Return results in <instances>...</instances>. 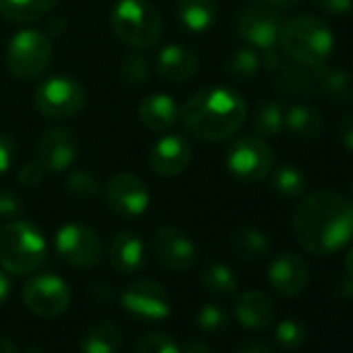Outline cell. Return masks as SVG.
Segmentation results:
<instances>
[{"mask_svg":"<svg viewBox=\"0 0 353 353\" xmlns=\"http://www.w3.org/2000/svg\"><path fill=\"white\" fill-rule=\"evenodd\" d=\"M293 235L314 256L343 250L353 241V204L334 192L305 196L293 212Z\"/></svg>","mask_w":353,"mask_h":353,"instance_id":"6da1fadb","label":"cell"},{"mask_svg":"<svg viewBox=\"0 0 353 353\" xmlns=\"http://www.w3.org/2000/svg\"><path fill=\"white\" fill-rule=\"evenodd\" d=\"M248 119L243 96L227 85H208L196 92L181 108L185 129L204 141H225L233 137Z\"/></svg>","mask_w":353,"mask_h":353,"instance_id":"7a4b0ae2","label":"cell"},{"mask_svg":"<svg viewBox=\"0 0 353 353\" xmlns=\"http://www.w3.org/2000/svg\"><path fill=\"white\" fill-rule=\"evenodd\" d=\"M279 44L293 63L316 71L328 63L334 48V36L320 17L299 15L283 23Z\"/></svg>","mask_w":353,"mask_h":353,"instance_id":"3957f363","label":"cell"},{"mask_svg":"<svg viewBox=\"0 0 353 353\" xmlns=\"http://www.w3.org/2000/svg\"><path fill=\"white\" fill-rule=\"evenodd\" d=\"M46 239L30 221H11L0 229V266L9 274H32L46 258Z\"/></svg>","mask_w":353,"mask_h":353,"instance_id":"277c9868","label":"cell"},{"mask_svg":"<svg viewBox=\"0 0 353 353\" xmlns=\"http://www.w3.org/2000/svg\"><path fill=\"white\" fill-rule=\"evenodd\" d=\"M110 23L117 38L135 50L154 46L162 36L160 13L148 0H119L112 7Z\"/></svg>","mask_w":353,"mask_h":353,"instance_id":"5b68a950","label":"cell"},{"mask_svg":"<svg viewBox=\"0 0 353 353\" xmlns=\"http://www.w3.org/2000/svg\"><path fill=\"white\" fill-rule=\"evenodd\" d=\"M7 69L21 81H32L46 73L52 63V40L38 30H23L13 36L5 54Z\"/></svg>","mask_w":353,"mask_h":353,"instance_id":"8992f818","label":"cell"},{"mask_svg":"<svg viewBox=\"0 0 353 353\" xmlns=\"http://www.w3.org/2000/svg\"><path fill=\"white\" fill-rule=\"evenodd\" d=\"M85 98L83 85L69 75H52L34 92V104L38 112L52 121L77 117L85 106Z\"/></svg>","mask_w":353,"mask_h":353,"instance_id":"52a82bcc","label":"cell"},{"mask_svg":"<svg viewBox=\"0 0 353 353\" xmlns=\"http://www.w3.org/2000/svg\"><path fill=\"white\" fill-rule=\"evenodd\" d=\"M274 154L270 145L258 135H243L235 139L227 152V168L241 183H256L270 174Z\"/></svg>","mask_w":353,"mask_h":353,"instance_id":"ba28073f","label":"cell"},{"mask_svg":"<svg viewBox=\"0 0 353 353\" xmlns=\"http://www.w3.org/2000/svg\"><path fill=\"white\" fill-rule=\"evenodd\" d=\"M57 254L73 268H92L102 258V241L98 233L81 223H67L54 237Z\"/></svg>","mask_w":353,"mask_h":353,"instance_id":"9c48e42d","label":"cell"},{"mask_svg":"<svg viewBox=\"0 0 353 353\" xmlns=\"http://www.w3.org/2000/svg\"><path fill=\"white\" fill-rule=\"evenodd\" d=\"M237 36L256 50H272L279 44L283 30L281 11L270 9L264 3H254L245 7L237 19Z\"/></svg>","mask_w":353,"mask_h":353,"instance_id":"30bf717a","label":"cell"},{"mask_svg":"<svg viewBox=\"0 0 353 353\" xmlns=\"http://www.w3.org/2000/svg\"><path fill=\"white\" fill-rule=\"evenodd\" d=\"M23 301L40 318H57L71 303V289L59 274H38L23 285Z\"/></svg>","mask_w":353,"mask_h":353,"instance_id":"8fae6325","label":"cell"},{"mask_svg":"<svg viewBox=\"0 0 353 353\" xmlns=\"http://www.w3.org/2000/svg\"><path fill=\"white\" fill-rule=\"evenodd\" d=\"M104 200L106 206L121 219H137L141 216L150 206V190L131 172H119L110 176L104 185Z\"/></svg>","mask_w":353,"mask_h":353,"instance_id":"7c38bea8","label":"cell"},{"mask_svg":"<svg viewBox=\"0 0 353 353\" xmlns=\"http://www.w3.org/2000/svg\"><path fill=\"white\" fill-rule=\"evenodd\" d=\"M121 305L135 318L141 320H164L170 314L168 291L150 279H139L129 283L121 295Z\"/></svg>","mask_w":353,"mask_h":353,"instance_id":"4fadbf2b","label":"cell"},{"mask_svg":"<svg viewBox=\"0 0 353 353\" xmlns=\"http://www.w3.org/2000/svg\"><path fill=\"white\" fill-rule=\"evenodd\" d=\"M156 260L170 272H183L196 264L198 252L194 241L174 227H158L152 237Z\"/></svg>","mask_w":353,"mask_h":353,"instance_id":"5bb4252c","label":"cell"},{"mask_svg":"<svg viewBox=\"0 0 353 353\" xmlns=\"http://www.w3.org/2000/svg\"><path fill=\"white\" fill-rule=\"evenodd\" d=\"M192 162V145L183 135H162L150 148V166L160 176L181 174Z\"/></svg>","mask_w":353,"mask_h":353,"instance_id":"9a60e30c","label":"cell"},{"mask_svg":"<svg viewBox=\"0 0 353 353\" xmlns=\"http://www.w3.org/2000/svg\"><path fill=\"white\" fill-rule=\"evenodd\" d=\"M77 158V137L69 127L48 129L38 143V162L52 172H63Z\"/></svg>","mask_w":353,"mask_h":353,"instance_id":"2e32d148","label":"cell"},{"mask_svg":"<svg viewBox=\"0 0 353 353\" xmlns=\"http://www.w3.org/2000/svg\"><path fill=\"white\" fill-rule=\"evenodd\" d=\"M268 281L276 293L285 297H293L305 289L310 281V270L303 258H299L293 252H283L270 262Z\"/></svg>","mask_w":353,"mask_h":353,"instance_id":"e0dca14e","label":"cell"},{"mask_svg":"<svg viewBox=\"0 0 353 353\" xmlns=\"http://www.w3.org/2000/svg\"><path fill=\"white\" fill-rule=\"evenodd\" d=\"M156 73L172 83L190 81L198 73V54L181 44H168L156 54Z\"/></svg>","mask_w":353,"mask_h":353,"instance_id":"ac0fdd59","label":"cell"},{"mask_svg":"<svg viewBox=\"0 0 353 353\" xmlns=\"http://www.w3.org/2000/svg\"><path fill=\"white\" fill-rule=\"evenodd\" d=\"M108 260L110 266L121 274L139 272L145 266V245L135 233H117L108 250Z\"/></svg>","mask_w":353,"mask_h":353,"instance_id":"d6986e66","label":"cell"},{"mask_svg":"<svg viewBox=\"0 0 353 353\" xmlns=\"http://www.w3.org/2000/svg\"><path fill=\"white\" fill-rule=\"evenodd\" d=\"M235 318L250 330H264L274 318L272 303L262 291L248 289L235 299Z\"/></svg>","mask_w":353,"mask_h":353,"instance_id":"ffe728a7","label":"cell"},{"mask_svg":"<svg viewBox=\"0 0 353 353\" xmlns=\"http://www.w3.org/2000/svg\"><path fill=\"white\" fill-rule=\"evenodd\" d=\"M139 121L143 127L152 131H166L176 125L181 117V110L176 106L174 98L168 94H152L141 100L137 108Z\"/></svg>","mask_w":353,"mask_h":353,"instance_id":"44dd1931","label":"cell"},{"mask_svg":"<svg viewBox=\"0 0 353 353\" xmlns=\"http://www.w3.org/2000/svg\"><path fill=\"white\" fill-rule=\"evenodd\" d=\"M274 73H276V90L285 96L310 98L320 92L316 71H312L303 65H297V63L281 65Z\"/></svg>","mask_w":353,"mask_h":353,"instance_id":"7402d4cb","label":"cell"},{"mask_svg":"<svg viewBox=\"0 0 353 353\" xmlns=\"http://www.w3.org/2000/svg\"><path fill=\"white\" fill-rule=\"evenodd\" d=\"M176 17L188 32L204 34L219 17V0H179Z\"/></svg>","mask_w":353,"mask_h":353,"instance_id":"603a6c76","label":"cell"},{"mask_svg":"<svg viewBox=\"0 0 353 353\" xmlns=\"http://www.w3.org/2000/svg\"><path fill=\"white\" fill-rule=\"evenodd\" d=\"M285 129L301 139H318L324 133V119L310 104H293L285 108Z\"/></svg>","mask_w":353,"mask_h":353,"instance_id":"cb8c5ba5","label":"cell"},{"mask_svg":"<svg viewBox=\"0 0 353 353\" xmlns=\"http://www.w3.org/2000/svg\"><path fill=\"white\" fill-rule=\"evenodd\" d=\"M123 345L121 328L114 320H98L81 339V353H119Z\"/></svg>","mask_w":353,"mask_h":353,"instance_id":"d4e9b609","label":"cell"},{"mask_svg":"<svg viewBox=\"0 0 353 353\" xmlns=\"http://www.w3.org/2000/svg\"><path fill=\"white\" fill-rule=\"evenodd\" d=\"M233 252L245 262H260L270 254V239L256 227H239L231 235Z\"/></svg>","mask_w":353,"mask_h":353,"instance_id":"484cf974","label":"cell"},{"mask_svg":"<svg viewBox=\"0 0 353 353\" xmlns=\"http://www.w3.org/2000/svg\"><path fill=\"white\" fill-rule=\"evenodd\" d=\"M318 90L326 94L334 104H345L353 98V77L341 67H330L328 63L316 69Z\"/></svg>","mask_w":353,"mask_h":353,"instance_id":"4316f807","label":"cell"},{"mask_svg":"<svg viewBox=\"0 0 353 353\" xmlns=\"http://www.w3.org/2000/svg\"><path fill=\"white\" fill-rule=\"evenodd\" d=\"M59 0H0V15L13 23H32L48 15Z\"/></svg>","mask_w":353,"mask_h":353,"instance_id":"83f0119b","label":"cell"},{"mask_svg":"<svg viewBox=\"0 0 353 353\" xmlns=\"http://www.w3.org/2000/svg\"><path fill=\"white\" fill-rule=\"evenodd\" d=\"M272 172V190L287 200H295L305 192V174L293 164H281Z\"/></svg>","mask_w":353,"mask_h":353,"instance_id":"f1b7e54d","label":"cell"},{"mask_svg":"<svg viewBox=\"0 0 353 353\" xmlns=\"http://www.w3.org/2000/svg\"><path fill=\"white\" fill-rule=\"evenodd\" d=\"M202 285L212 295H231L237 291V276L235 272L221 262H212L202 270Z\"/></svg>","mask_w":353,"mask_h":353,"instance_id":"f546056e","label":"cell"},{"mask_svg":"<svg viewBox=\"0 0 353 353\" xmlns=\"http://www.w3.org/2000/svg\"><path fill=\"white\" fill-rule=\"evenodd\" d=\"M254 129L262 139L281 135L285 129V108L279 102H264L254 117Z\"/></svg>","mask_w":353,"mask_h":353,"instance_id":"4dcf8cb0","label":"cell"},{"mask_svg":"<svg viewBox=\"0 0 353 353\" xmlns=\"http://www.w3.org/2000/svg\"><path fill=\"white\" fill-rule=\"evenodd\" d=\"M262 67V59L258 54L256 48L245 46V48H237L231 57H229V71L241 79H250L254 77Z\"/></svg>","mask_w":353,"mask_h":353,"instance_id":"1f68e13d","label":"cell"},{"mask_svg":"<svg viewBox=\"0 0 353 353\" xmlns=\"http://www.w3.org/2000/svg\"><path fill=\"white\" fill-rule=\"evenodd\" d=\"M67 192L77 198V200H92L98 192H100V185H98V179L94 176V172L90 170H71L69 176H67Z\"/></svg>","mask_w":353,"mask_h":353,"instance_id":"d6a6232c","label":"cell"},{"mask_svg":"<svg viewBox=\"0 0 353 353\" xmlns=\"http://www.w3.org/2000/svg\"><path fill=\"white\" fill-rule=\"evenodd\" d=\"M229 312L219 305V303H206L200 307L198 316H196V322L198 326L204 330V332H210V334H216V332H223L227 326H229Z\"/></svg>","mask_w":353,"mask_h":353,"instance_id":"836d02e7","label":"cell"},{"mask_svg":"<svg viewBox=\"0 0 353 353\" xmlns=\"http://www.w3.org/2000/svg\"><path fill=\"white\" fill-rule=\"evenodd\" d=\"M307 332H305V326L295 320V318H285L279 322L276 330H274V339L279 343V347L283 349H299L305 341Z\"/></svg>","mask_w":353,"mask_h":353,"instance_id":"e575fe53","label":"cell"},{"mask_svg":"<svg viewBox=\"0 0 353 353\" xmlns=\"http://www.w3.org/2000/svg\"><path fill=\"white\" fill-rule=\"evenodd\" d=\"M150 75V69H148V61L139 54V52H133L129 54L123 65H121V77L127 85L131 88H141L145 83Z\"/></svg>","mask_w":353,"mask_h":353,"instance_id":"d590c367","label":"cell"},{"mask_svg":"<svg viewBox=\"0 0 353 353\" xmlns=\"http://www.w3.org/2000/svg\"><path fill=\"white\" fill-rule=\"evenodd\" d=\"M135 353H181V349L164 332H148L137 341Z\"/></svg>","mask_w":353,"mask_h":353,"instance_id":"8d00e7d4","label":"cell"},{"mask_svg":"<svg viewBox=\"0 0 353 353\" xmlns=\"http://www.w3.org/2000/svg\"><path fill=\"white\" fill-rule=\"evenodd\" d=\"M23 212L21 198L11 190H0V216L3 219H19Z\"/></svg>","mask_w":353,"mask_h":353,"instance_id":"74e56055","label":"cell"},{"mask_svg":"<svg viewBox=\"0 0 353 353\" xmlns=\"http://www.w3.org/2000/svg\"><path fill=\"white\" fill-rule=\"evenodd\" d=\"M44 172H46V168H44L38 160H32V162H26V164L19 168L17 179H19L21 185L34 188V185H38V183L44 179Z\"/></svg>","mask_w":353,"mask_h":353,"instance_id":"f35d334b","label":"cell"},{"mask_svg":"<svg viewBox=\"0 0 353 353\" xmlns=\"http://www.w3.org/2000/svg\"><path fill=\"white\" fill-rule=\"evenodd\" d=\"M15 162V141L9 133H0V176L9 172Z\"/></svg>","mask_w":353,"mask_h":353,"instance_id":"ab89813d","label":"cell"},{"mask_svg":"<svg viewBox=\"0 0 353 353\" xmlns=\"http://www.w3.org/2000/svg\"><path fill=\"white\" fill-rule=\"evenodd\" d=\"M336 135H339V141L343 143V148L353 154V114H345L339 121Z\"/></svg>","mask_w":353,"mask_h":353,"instance_id":"60d3db41","label":"cell"},{"mask_svg":"<svg viewBox=\"0 0 353 353\" xmlns=\"http://www.w3.org/2000/svg\"><path fill=\"white\" fill-rule=\"evenodd\" d=\"M316 5L330 15H345L353 11V0H316Z\"/></svg>","mask_w":353,"mask_h":353,"instance_id":"b9f144b4","label":"cell"},{"mask_svg":"<svg viewBox=\"0 0 353 353\" xmlns=\"http://www.w3.org/2000/svg\"><path fill=\"white\" fill-rule=\"evenodd\" d=\"M235 353H274V351L266 343H262V341H243L235 349Z\"/></svg>","mask_w":353,"mask_h":353,"instance_id":"7bdbcfd3","label":"cell"},{"mask_svg":"<svg viewBox=\"0 0 353 353\" xmlns=\"http://www.w3.org/2000/svg\"><path fill=\"white\" fill-rule=\"evenodd\" d=\"M260 3L268 5L270 9L274 11H287V9H293V7H299L303 0H260Z\"/></svg>","mask_w":353,"mask_h":353,"instance_id":"ee69618b","label":"cell"},{"mask_svg":"<svg viewBox=\"0 0 353 353\" xmlns=\"http://www.w3.org/2000/svg\"><path fill=\"white\" fill-rule=\"evenodd\" d=\"M11 295V279L7 270H0V303H5Z\"/></svg>","mask_w":353,"mask_h":353,"instance_id":"f6af8a7d","label":"cell"},{"mask_svg":"<svg viewBox=\"0 0 353 353\" xmlns=\"http://www.w3.org/2000/svg\"><path fill=\"white\" fill-rule=\"evenodd\" d=\"M92 291H94V293H92V297H96V301H98V303H100V301H102V303H106V301L112 297V295H110V289H108V287H102V285H94V287H92Z\"/></svg>","mask_w":353,"mask_h":353,"instance_id":"bcb514c9","label":"cell"},{"mask_svg":"<svg viewBox=\"0 0 353 353\" xmlns=\"http://www.w3.org/2000/svg\"><path fill=\"white\" fill-rule=\"evenodd\" d=\"M181 353H214L208 345H204V343H200V341H192Z\"/></svg>","mask_w":353,"mask_h":353,"instance_id":"7dc6e473","label":"cell"},{"mask_svg":"<svg viewBox=\"0 0 353 353\" xmlns=\"http://www.w3.org/2000/svg\"><path fill=\"white\" fill-rule=\"evenodd\" d=\"M0 353H21L19 347L15 345L13 339L9 336H0Z\"/></svg>","mask_w":353,"mask_h":353,"instance_id":"c3c4849f","label":"cell"},{"mask_svg":"<svg viewBox=\"0 0 353 353\" xmlns=\"http://www.w3.org/2000/svg\"><path fill=\"white\" fill-rule=\"evenodd\" d=\"M345 272H347V276H349V281L353 283V248L347 252V256H345Z\"/></svg>","mask_w":353,"mask_h":353,"instance_id":"681fc988","label":"cell"},{"mask_svg":"<svg viewBox=\"0 0 353 353\" xmlns=\"http://www.w3.org/2000/svg\"><path fill=\"white\" fill-rule=\"evenodd\" d=\"M32 353H42V351H36V349H32Z\"/></svg>","mask_w":353,"mask_h":353,"instance_id":"f907efd6","label":"cell"},{"mask_svg":"<svg viewBox=\"0 0 353 353\" xmlns=\"http://www.w3.org/2000/svg\"><path fill=\"white\" fill-rule=\"evenodd\" d=\"M351 192H353V183H351Z\"/></svg>","mask_w":353,"mask_h":353,"instance_id":"816d5d0a","label":"cell"}]
</instances>
